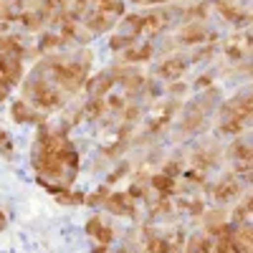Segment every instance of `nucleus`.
Masks as SVG:
<instances>
[{"label":"nucleus","mask_w":253,"mask_h":253,"mask_svg":"<svg viewBox=\"0 0 253 253\" xmlns=\"http://www.w3.org/2000/svg\"><path fill=\"white\" fill-rule=\"evenodd\" d=\"M10 117L18 122V124H28V122H36V114L31 112V107L26 101H15L13 109H10Z\"/></svg>","instance_id":"f257e3e1"},{"label":"nucleus","mask_w":253,"mask_h":253,"mask_svg":"<svg viewBox=\"0 0 253 253\" xmlns=\"http://www.w3.org/2000/svg\"><path fill=\"white\" fill-rule=\"evenodd\" d=\"M112 74H99L94 81H91V86H89V91L94 94V96H101L104 91H109V86H112Z\"/></svg>","instance_id":"f03ea898"},{"label":"nucleus","mask_w":253,"mask_h":253,"mask_svg":"<svg viewBox=\"0 0 253 253\" xmlns=\"http://www.w3.org/2000/svg\"><path fill=\"white\" fill-rule=\"evenodd\" d=\"M152 185H155V190H160V193L167 195V193H172V185H175V182L167 177V175H157V177L152 180Z\"/></svg>","instance_id":"7ed1b4c3"},{"label":"nucleus","mask_w":253,"mask_h":253,"mask_svg":"<svg viewBox=\"0 0 253 253\" xmlns=\"http://www.w3.org/2000/svg\"><path fill=\"white\" fill-rule=\"evenodd\" d=\"M56 198H58V203H63V205H76V203L84 200V195H79V193H56Z\"/></svg>","instance_id":"20e7f679"},{"label":"nucleus","mask_w":253,"mask_h":253,"mask_svg":"<svg viewBox=\"0 0 253 253\" xmlns=\"http://www.w3.org/2000/svg\"><path fill=\"white\" fill-rule=\"evenodd\" d=\"M23 23H26L28 28H41V23H43V18L36 15V13H28V15H23Z\"/></svg>","instance_id":"39448f33"},{"label":"nucleus","mask_w":253,"mask_h":253,"mask_svg":"<svg viewBox=\"0 0 253 253\" xmlns=\"http://www.w3.org/2000/svg\"><path fill=\"white\" fill-rule=\"evenodd\" d=\"M96 238H99L101 243H109V241L114 238V230H112V228H107V225H101V228L96 230Z\"/></svg>","instance_id":"423d86ee"},{"label":"nucleus","mask_w":253,"mask_h":253,"mask_svg":"<svg viewBox=\"0 0 253 253\" xmlns=\"http://www.w3.org/2000/svg\"><path fill=\"white\" fill-rule=\"evenodd\" d=\"M53 43H58L56 36H46L43 41H41V48H53Z\"/></svg>","instance_id":"0eeeda50"},{"label":"nucleus","mask_w":253,"mask_h":253,"mask_svg":"<svg viewBox=\"0 0 253 253\" xmlns=\"http://www.w3.org/2000/svg\"><path fill=\"white\" fill-rule=\"evenodd\" d=\"M3 228H5V215L0 213V230H3Z\"/></svg>","instance_id":"6e6552de"},{"label":"nucleus","mask_w":253,"mask_h":253,"mask_svg":"<svg viewBox=\"0 0 253 253\" xmlns=\"http://www.w3.org/2000/svg\"><path fill=\"white\" fill-rule=\"evenodd\" d=\"M5 139H8V137H5V132H3V129H0V142H5Z\"/></svg>","instance_id":"1a4fd4ad"}]
</instances>
